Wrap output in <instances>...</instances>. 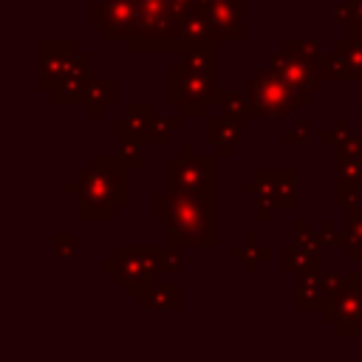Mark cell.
Masks as SVG:
<instances>
[{"label": "cell", "instance_id": "obj_1", "mask_svg": "<svg viewBox=\"0 0 362 362\" xmlns=\"http://www.w3.org/2000/svg\"><path fill=\"white\" fill-rule=\"evenodd\" d=\"M195 201L189 198H181L175 206H173V229L181 232V240L187 243H204V240H212L204 235V229H212V221L198 209L192 206Z\"/></svg>", "mask_w": 362, "mask_h": 362}]
</instances>
